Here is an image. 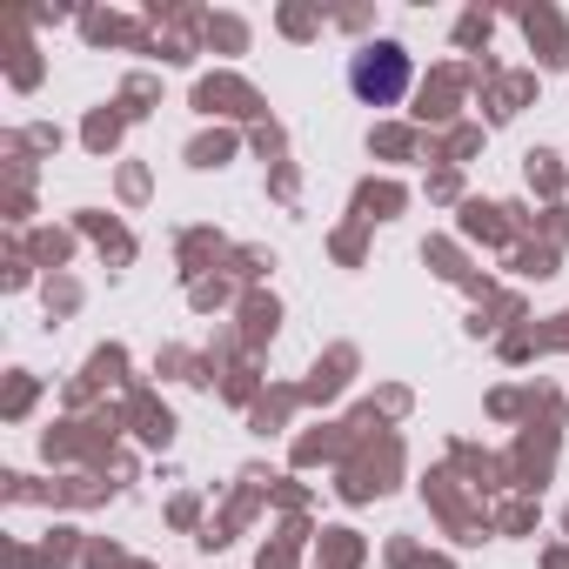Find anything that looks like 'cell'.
<instances>
[{"label":"cell","instance_id":"6da1fadb","mask_svg":"<svg viewBox=\"0 0 569 569\" xmlns=\"http://www.w3.org/2000/svg\"><path fill=\"white\" fill-rule=\"evenodd\" d=\"M416 81V61L402 54V41H369L349 54V94L362 108H396Z\"/></svg>","mask_w":569,"mask_h":569}]
</instances>
